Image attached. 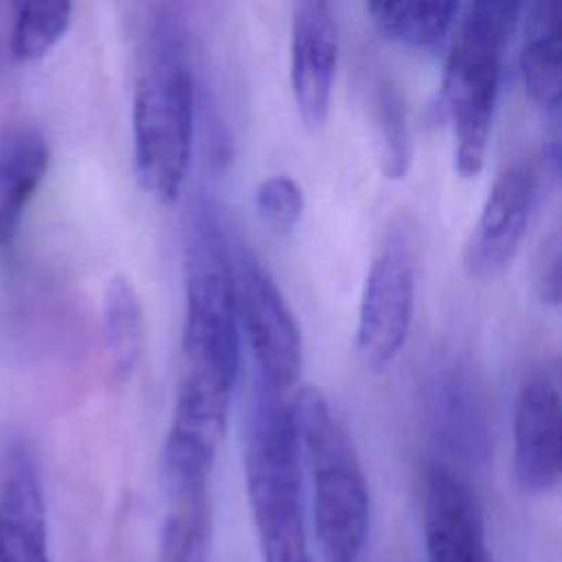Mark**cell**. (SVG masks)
I'll use <instances>...</instances> for the list:
<instances>
[{"mask_svg": "<svg viewBox=\"0 0 562 562\" xmlns=\"http://www.w3.org/2000/svg\"><path fill=\"white\" fill-rule=\"evenodd\" d=\"M560 266H562V239L553 228L540 244L533 259V290L547 305H560Z\"/></svg>", "mask_w": 562, "mask_h": 562, "instance_id": "21", "label": "cell"}, {"mask_svg": "<svg viewBox=\"0 0 562 562\" xmlns=\"http://www.w3.org/2000/svg\"><path fill=\"white\" fill-rule=\"evenodd\" d=\"M255 206L259 215L277 231H290L305 206L299 182L288 173H272L255 187Z\"/></svg>", "mask_w": 562, "mask_h": 562, "instance_id": "20", "label": "cell"}, {"mask_svg": "<svg viewBox=\"0 0 562 562\" xmlns=\"http://www.w3.org/2000/svg\"><path fill=\"white\" fill-rule=\"evenodd\" d=\"M193 138V75L173 24L160 22L149 35L143 70L132 99L134 165L143 187L160 202L180 193Z\"/></svg>", "mask_w": 562, "mask_h": 562, "instance_id": "4", "label": "cell"}, {"mask_svg": "<svg viewBox=\"0 0 562 562\" xmlns=\"http://www.w3.org/2000/svg\"><path fill=\"white\" fill-rule=\"evenodd\" d=\"M514 474L529 494H544L560 483V391L547 369H536L518 386L512 419Z\"/></svg>", "mask_w": 562, "mask_h": 562, "instance_id": "9", "label": "cell"}, {"mask_svg": "<svg viewBox=\"0 0 562 562\" xmlns=\"http://www.w3.org/2000/svg\"><path fill=\"white\" fill-rule=\"evenodd\" d=\"M165 516L156 562H209L213 547L211 470L162 463Z\"/></svg>", "mask_w": 562, "mask_h": 562, "instance_id": "12", "label": "cell"}, {"mask_svg": "<svg viewBox=\"0 0 562 562\" xmlns=\"http://www.w3.org/2000/svg\"><path fill=\"white\" fill-rule=\"evenodd\" d=\"M301 452L312 481V520L321 562H362L369 485L353 439L327 395L305 384L294 402Z\"/></svg>", "mask_w": 562, "mask_h": 562, "instance_id": "3", "label": "cell"}, {"mask_svg": "<svg viewBox=\"0 0 562 562\" xmlns=\"http://www.w3.org/2000/svg\"><path fill=\"white\" fill-rule=\"evenodd\" d=\"M518 64L529 99L558 112L562 99V7L558 2L538 0L527 7Z\"/></svg>", "mask_w": 562, "mask_h": 562, "instance_id": "14", "label": "cell"}, {"mask_svg": "<svg viewBox=\"0 0 562 562\" xmlns=\"http://www.w3.org/2000/svg\"><path fill=\"white\" fill-rule=\"evenodd\" d=\"M375 127L380 138V162L386 178H402L411 167L413 140L408 112L402 94L389 81L375 88Z\"/></svg>", "mask_w": 562, "mask_h": 562, "instance_id": "19", "label": "cell"}, {"mask_svg": "<svg viewBox=\"0 0 562 562\" xmlns=\"http://www.w3.org/2000/svg\"><path fill=\"white\" fill-rule=\"evenodd\" d=\"M231 259L239 331L246 336L257 375L283 393L301 371V327L274 277L246 244H233Z\"/></svg>", "mask_w": 562, "mask_h": 562, "instance_id": "7", "label": "cell"}, {"mask_svg": "<svg viewBox=\"0 0 562 562\" xmlns=\"http://www.w3.org/2000/svg\"><path fill=\"white\" fill-rule=\"evenodd\" d=\"M536 191L538 169L531 158H516L498 171L463 248L472 277L492 279L509 266L527 231Z\"/></svg>", "mask_w": 562, "mask_h": 562, "instance_id": "8", "label": "cell"}, {"mask_svg": "<svg viewBox=\"0 0 562 562\" xmlns=\"http://www.w3.org/2000/svg\"><path fill=\"white\" fill-rule=\"evenodd\" d=\"M239 371V325L231 244L206 202L184 226V316L180 384L231 397Z\"/></svg>", "mask_w": 562, "mask_h": 562, "instance_id": "2", "label": "cell"}, {"mask_svg": "<svg viewBox=\"0 0 562 562\" xmlns=\"http://www.w3.org/2000/svg\"><path fill=\"white\" fill-rule=\"evenodd\" d=\"M457 2H367L364 11L373 26L391 42L411 48L437 46L454 26Z\"/></svg>", "mask_w": 562, "mask_h": 562, "instance_id": "16", "label": "cell"}, {"mask_svg": "<svg viewBox=\"0 0 562 562\" xmlns=\"http://www.w3.org/2000/svg\"><path fill=\"white\" fill-rule=\"evenodd\" d=\"M48 162V143L35 130H13L0 140V246L15 237L24 206L42 184Z\"/></svg>", "mask_w": 562, "mask_h": 562, "instance_id": "15", "label": "cell"}, {"mask_svg": "<svg viewBox=\"0 0 562 562\" xmlns=\"http://www.w3.org/2000/svg\"><path fill=\"white\" fill-rule=\"evenodd\" d=\"M0 562H50L44 494L29 461L18 463L0 492Z\"/></svg>", "mask_w": 562, "mask_h": 562, "instance_id": "13", "label": "cell"}, {"mask_svg": "<svg viewBox=\"0 0 562 562\" xmlns=\"http://www.w3.org/2000/svg\"><path fill=\"white\" fill-rule=\"evenodd\" d=\"M72 4L66 0H29L18 4L11 53L18 61L42 59L68 31Z\"/></svg>", "mask_w": 562, "mask_h": 562, "instance_id": "18", "label": "cell"}, {"mask_svg": "<svg viewBox=\"0 0 562 562\" xmlns=\"http://www.w3.org/2000/svg\"><path fill=\"white\" fill-rule=\"evenodd\" d=\"M415 277V224L400 217L389 226L362 283L356 349L367 367L380 369L402 349L413 321Z\"/></svg>", "mask_w": 562, "mask_h": 562, "instance_id": "6", "label": "cell"}, {"mask_svg": "<svg viewBox=\"0 0 562 562\" xmlns=\"http://www.w3.org/2000/svg\"><path fill=\"white\" fill-rule=\"evenodd\" d=\"M422 531L428 562H492L476 494L446 465L426 472Z\"/></svg>", "mask_w": 562, "mask_h": 562, "instance_id": "10", "label": "cell"}, {"mask_svg": "<svg viewBox=\"0 0 562 562\" xmlns=\"http://www.w3.org/2000/svg\"><path fill=\"white\" fill-rule=\"evenodd\" d=\"M520 4L507 0L470 2L459 9L446 55L441 97L454 138V169L476 176L487 156L503 55Z\"/></svg>", "mask_w": 562, "mask_h": 562, "instance_id": "5", "label": "cell"}, {"mask_svg": "<svg viewBox=\"0 0 562 562\" xmlns=\"http://www.w3.org/2000/svg\"><path fill=\"white\" fill-rule=\"evenodd\" d=\"M103 331L110 367L125 382L138 362L143 338V305L132 279L123 272L108 279L103 290Z\"/></svg>", "mask_w": 562, "mask_h": 562, "instance_id": "17", "label": "cell"}, {"mask_svg": "<svg viewBox=\"0 0 562 562\" xmlns=\"http://www.w3.org/2000/svg\"><path fill=\"white\" fill-rule=\"evenodd\" d=\"M241 457L261 562H312L294 411L259 375L244 413Z\"/></svg>", "mask_w": 562, "mask_h": 562, "instance_id": "1", "label": "cell"}, {"mask_svg": "<svg viewBox=\"0 0 562 562\" xmlns=\"http://www.w3.org/2000/svg\"><path fill=\"white\" fill-rule=\"evenodd\" d=\"M338 64V24L323 0L292 4L290 20V86L296 112L310 130H318L329 114Z\"/></svg>", "mask_w": 562, "mask_h": 562, "instance_id": "11", "label": "cell"}]
</instances>
